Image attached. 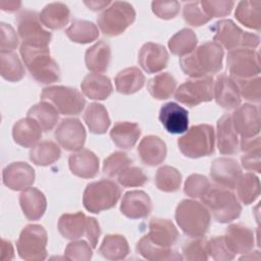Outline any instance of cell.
<instances>
[{"label": "cell", "instance_id": "7dc6e473", "mask_svg": "<svg viewBox=\"0 0 261 261\" xmlns=\"http://www.w3.org/2000/svg\"><path fill=\"white\" fill-rule=\"evenodd\" d=\"M182 259L190 261L207 260V240L204 237H195L187 240L182 245Z\"/></svg>", "mask_w": 261, "mask_h": 261}, {"label": "cell", "instance_id": "30bf717a", "mask_svg": "<svg viewBox=\"0 0 261 261\" xmlns=\"http://www.w3.org/2000/svg\"><path fill=\"white\" fill-rule=\"evenodd\" d=\"M41 100L50 103L56 110L64 115H76L86 105V99L80 91L64 86H51L41 93Z\"/></svg>", "mask_w": 261, "mask_h": 261}, {"label": "cell", "instance_id": "6da1fadb", "mask_svg": "<svg viewBox=\"0 0 261 261\" xmlns=\"http://www.w3.org/2000/svg\"><path fill=\"white\" fill-rule=\"evenodd\" d=\"M223 49L216 42L208 41L200 45L190 54L180 57L179 65L185 74L200 77L217 73L222 68Z\"/></svg>", "mask_w": 261, "mask_h": 261}, {"label": "cell", "instance_id": "680465c9", "mask_svg": "<svg viewBox=\"0 0 261 261\" xmlns=\"http://www.w3.org/2000/svg\"><path fill=\"white\" fill-rule=\"evenodd\" d=\"M0 48L1 51H12L18 46V37L14 29L5 22L0 23Z\"/></svg>", "mask_w": 261, "mask_h": 261}, {"label": "cell", "instance_id": "5b68a950", "mask_svg": "<svg viewBox=\"0 0 261 261\" xmlns=\"http://www.w3.org/2000/svg\"><path fill=\"white\" fill-rule=\"evenodd\" d=\"M58 230L67 240H77L86 236L93 249L97 247L101 229L98 221L86 216L83 212L65 213L59 217Z\"/></svg>", "mask_w": 261, "mask_h": 261}, {"label": "cell", "instance_id": "83f0119b", "mask_svg": "<svg viewBox=\"0 0 261 261\" xmlns=\"http://www.w3.org/2000/svg\"><path fill=\"white\" fill-rule=\"evenodd\" d=\"M19 204L24 216L29 220L40 219L47 208L45 195L36 188H28L19 195Z\"/></svg>", "mask_w": 261, "mask_h": 261}, {"label": "cell", "instance_id": "6f0895ef", "mask_svg": "<svg viewBox=\"0 0 261 261\" xmlns=\"http://www.w3.org/2000/svg\"><path fill=\"white\" fill-rule=\"evenodd\" d=\"M151 6L153 13L162 19L173 18L179 11L177 1H153Z\"/></svg>", "mask_w": 261, "mask_h": 261}, {"label": "cell", "instance_id": "ba28073f", "mask_svg": "<svg viewBox=\"0 0 261 261\" xmlns=\"http://www.w3.org/2000/svg\"><path fill=\"white\" fill-rule=\"evenodd\" d=\"M214 129L209 124L192 126L182 137L177 140L180 152L189 158L209 156L214 152Z\"/></svg>", "mask_w": 261, "mask_h": 261}, {"label": "cell", "instance_id": "bcb514c9", "mask_svg": "<svg viewBox=\"0 0 261 261\" xmlns=\"http://www.w3.org/2000/svg\"><path fill=\"white\" fill-rule=\"evenodd\" d=\"M181 184L180 172L171 166L160 167L155 175V185L158 190L166 193L176 192Z\"/></svg>", "mask_w": 261, "mask_h": 261}, {"label": "cell", "instance_id": "f907efd6", "mask_svg": "<svg viewBox=\"0 0 261 261\" xmlns=\"http://www.w3.org/2000/svg\"><path fill=\"white\" fill-rule=\"evenodd\" d=\"M211 184L208 178L202 174H191L184 187V191L186 195L191 198H202L210 189Z\"/></svg>", "mask_w": 261, "mask_h": 261}, {"label": "cell", "instance_id": "44dd1931", "mask_svg": "<svg viewBox=\"0 0 261 261\" xmlns=\"http://www.w3.org/2000/svg\"><path fill=\"white\" fill-rule=\"evenodd\" d=\"M225 244L232 254H248L255 245L254 231L241 223L230 224L223 236Z\"/></svg>", "mask_w": 261, "mask_h": 261}, {"label": "cell", "instance_id": "7bdbcfd3", "mask_svg": "<svg viewBox=\"0 0 261 261\" xmlns=\"http://www.w3.org/2000/svg\"><path fill=\"white\" fill-rule=\"evenodd\" d=\"M175 88L176 81L169 72L158 73L148 82V91L157 100L168 99L175 92Z\"/></svg>", "mask_w": 261, "mask_h": 261}, {"label": "cell", "instance_id": "f35d334b", "mask_svg": "<svg viewBox=\"0 0 261 261\" xmlns=\"http://www.w3.org/2000/svg\"><path fill=\"white\" fill-rule=\"evenodd\" d=\"M236 18L247 28L260 30L261 27V1H241L236 12Z\"/></svg>", "mask_w": 261, "mask_h": 261}, {"label": "cell", "instance_id": "7a4b0ae2", "mask_svg": "<svg viewBox=\"0 0 261 261\" xmlns=\"http://www.w3.org/2000/svg\"><path fill=\"white\" fill-rule=\"evenodd\" d=\"M19 52L27 69L38 83L49 85L60 80V68L48 47L21 45Z\"/></svg>", "mask_w": 261, "mask_h": 261}, {"label": "cell", "instance_id": "ac0fdd59", "mask_svg": "<svg viewBox=\"0 0 261 261\" xmlns=\"http://www.w3.org/2000/svg\"><path fill=\"white\" fill-rule=\"evenodd\" d=\"M2 180L7 188L13 191L25 190L35 181V170L27 162H12L4 167Z\"/></svg>", "mask_w": 261, "mask_h": 261}, {"label": "cell", "instance_id": "ee69618b", "mask_svg": "<svg viewBox=\"0 0 261 261\" xmlns=\"http://www.w3.org/2000/svg\"><path fill=\"white\" fill-rule=\"evenodd\" d=\"M198 39L190 29H182L173 35L168 41V47L172 54L179 57L186 56L196 49Z\"/></svg>", "mask_w": 261, "mask_h": 261}, {"label": "cell", "instance_id": "603a6c76", "mask_svg": "<svg viewBox=\"0 0 261 261\" xmlns=\"http://www.w3.org/2000/svg\"><path fill=\"white\" fill-rule=\"evenodd\" d=\"M152 210V202L148 194L143 191H128L124 194L120 204L121 213L130 219L147 217Z\"/></svg>", "mask_w": 261, "mask_h": 261}, {"label": "cell", "instance_id": "91938a15", "mask_svg": "<svg viewBox=\"0 0 261 261\" xmlns=\"http://www.w3.org/2000/svg\"><path fill=\"white\" fill-rule=\"evenodd\" d=\"M243 156L241 158L242 165L245 169L260 172L261 171V161H260V155H261V147L243 152Z\"/></svg>", "mask_w": 261, "mask_h": 261}, {"label": "cell", "instance_id": "e0dca14e", "mask_svg": "<svg viewBox=\"0 0 261 261\" xmlns=\"http://www.w3.org/2000/svg\"><path fill=\"white\" fill-rule=\"evenodd\" d=\"M241 175V166L232 158H217L212 162L210 167L211 178L217 186L225 189H234Z\"/></svg>", "mask_w": 261, "mask_h": 261}, {"label": "cell", "instance_id": "3957f363", "mask_svg": "<svg viewBox=\"0 0 261 261\" xmlns=\"http://www.w3.org/2000/svg\"><path fill=\"white\" fill-rule=\"evenodd\" d=\"M175 220L181 231L190 238L204 237L210 226V213L206 206L195 200H182L175 209Z\"/></svg>", "mask_w": 261, "mask_h": 261}, {"label": "cell", "instance_id": "60d3db41", "mask_svg": "<svg viewBox=\"0 0 261 261\" xmlns=\"http://www.w3.org/2000/svg\"><path fill=\"white\" fill-rule=\"evenodd\" d=\"M65 34L74 43L88 44L95 41L99 36L98 28L92 22L84 19H74L65 30Z\"/></svg>", "mask_w": 261, "mask_h": 261}, {"label": "cell", "instance_id": "8992f818", "mask_svg": "<svg viewBox=\"0 0 261 261\" xmlns=\"http://www.w3.org/2000/svg\"><path fill=\"white\" fill-rule=\"evenodd\" d=\"M121 196V190L114 181L110 179H100L87 185L84 196V207L92 213L114 207Z\"/></svg>", "mask_w": 261, "mask_h": 261}, {"label": "cell", "instance_id": "e575fe53", "mask_svg": "<svg viewBox=\"0 0 261 261\" xmlns=\"http://www.w3.org/2000/svg\"><path fill=\"white\" fill-rule=\"evenodd\" d=\"M83 117L90 132L93 134H105L110 126V118L108 112L102 104H89L84 112Z\"/></svg>", "mask_w": 261, "mask_h": 261}, {"label": "cell", "instance_id": "f5cc1de1", "mask_svg": "<svg viewBox=\"0 0 261 261\" xmlns=\"http://www.w3.org/2000/svg\"><path fill=\"white\" fill-rule=\"evenodd\" d=\"M182 16L185 21L193 27L203 25L210 20L201 8L200 1L185 3L182 7Z\"/></svg>", "mask_w": 261, "mask_h": 261}, {"label": "cell", "instance_id": "d6986e66", "mask_svg": "<svg viewBox=\"0 0 261 261\" xmlns=\"http://www.w3.org/2000/svg\"><path fill=\"white\" fill-rule=\"evenodd\" d=\"M216 103L226 109L233 110L241 104V95L234 80L225 73L219 74L214 82V97Z\"/></svg>", "mask_w": 261, "mask_h": 261}, {"label": "cell", "instance_id": "cb8c5ba5", "mask_svg": "<svg viewBox=\"0 0 261 261\" xmlns=\"http://www.w3.org/2000/svg\"><path fill=\"white\" fill-rule=\"evenodd\" d=\"M149 240L156 246L172 248L178 239V231L169 219L154 217L149 222Z\"/></svg>", "mask_w": 261, "mask_h": 261}, {"label": "cell", "instance_id": "681fc988", "mask_svg": "<svg viewBox=\"0 0 261 261\" xmlns=\"http://www.w3.org/2000/svg\"><path fill=\"white\" fill-rule=\"evenodd\" d=\"M132 164V159L123 152H114L109 155L103 163V172L109 176H117L121 171Z\"/></svg>", "mask_w": 261, "mask_h": 261}, {"label": "cell", "instance_id": "94428289", "mask_svg": "<svg viewBox=\"0 0 261 261\" xmlns=\"http://www.w3.org/2000/svg\"><path fill=\"white\" fill-rule=\"evenodd\" d=\"M14 257V251L13 246L10 241H7L5 239L1 240V260H11Z\"/></svg>", "mask_w": 261, "mask_h": 261}, {"label": "cell", "instance_id": "db71d44e", "mask_svg": "<svg viewBox=\"0 0 261 261\" xmlns=\"http://www.w3.org/2000/svg\"><path fill=\"white\" fill-rule=\"evenodd\" d=\"M92 246L86 241H73L67 245L64 256L67 260L88 261L92 258Z\"/></svg>", "mask_w": 261, "mask_h": 261}, {"label": "cell", "instance_id": "816d5d0a", "mask_svg": "<svg viewBox=\"0 0 261 261\" xmlns=\"http://www.w3.org/2000/svg\"><path fill=\"white\" fill-rule=\"evenodd\" d=\"M117 180L125 188L142 187L148 181V176L140 167L129 165L117 175Z\"/></svg>", "mask_w": 261, "mask_h": 261}, {"label": "cell", "instance_id": "7402d4cb", "mask_svg": "<svg viewBox=\"0 0 261 261\" xmlns=\"http://www.w3.org/2000/svg\"><path fill=\"white\" fill-rule=\"evenodd\" d=\"M159 120L169 134H182L188 130L189 112L182 106L168 102L160 108Z\"/></svg>", "mask_w": 261, "mask_h": 261}, {"label": "cell", "instance_id": "5bb4252c", "mask_svg": "<svg viewBox=\"0 0 261 261\" xmlns=\"http://www.w3.org/2000/svg\"><path fill=\"white\" fill-rule=\"evenodd\" d=\"M227 69L231 77L249 79L260 73L259 53L254 49L237 48L228 52Z\"/></svg>", "mask_w": 261, "mask_h": 261}, {"label": "cell", "instance_id": "4316f807", "mask_svg": "<svg viewBox=\"0 0 261 261\" xmlns=\"http://www.w3.org/2000/svg\"><path fill=\"white\" fill-rule=\"evenodd\" d=\"M166 144L157 136H147L142 139L138 147V154L141 161L148 166H155L162 163L166 157Z\"/></svg>", "mask_w": 261, "mask_h": 261}, {"label": "cell", "instance_id": "277c9868", "mask_svg": "<svg viewBox=\"0 0 261 261\" xmlns=\"http://www.w3.org/2000/svg\"><path fill=\"white\" fill-rule=\"evenodd\" d=\"M201 200L213 218L220 223L237 219L242 212V206L234 194L217 185L211 186Z\"/></svg>", "mask_w": 261, "mask_h": 261}, {"label": "cell", "instance_id": "4fadbf2b", "mask_svg": "<svg viewBox=\"0 0 261 261\" xmlns=\"http://www.w3.org/2000/svg\"><path fill=\"white\" fill-rule=\"evenodd\" d=\"M174 97L190 107L211 101L214 97V80L212 75L191 77L175 89Z\"/></svg>", "mask_w": 261, "mask_h": 261}, {"label": "cell", "instance_id": "7c38bea8", "mask_svg": "<svg viewBox=\"0 0 261 261\" xmlns=\"http://www.w3.org/2000/svg\"><path fill=\"white\" fill-rule=\"evenodd\" d=\"M47 231L40 224H29L21 230L16 242L17 253L23 260L35 261L47 258Z\"/></svg>", "mask_w": 261, "mask_h": 261}, {"label": "cell", "instance_id": "f6af8a7d", "mask_svg": "<svg viewBox=\"0 0 261 261\" xmlns=\"http://www.w3.org/2000/svg\"><path fill=\"white\" fill-rule=\"evenodd\" d=\"M234 189H237V195L239 197V200L243 204L249 205L253 203L260 195L259 178L252 172L242 174Z\"/></svg>", "mask_w": 261, "mask_h": 261}, {"label": "cell", "instance_id": "74e56055", "mask_svg": "<svg viewBox=\"0 0 261 261\" xmlns=\"http://www.w3.org/2000/svg\"><path fill=\"white\" fill-rule=\"evenodd\" d=\"M99 253L107 260H121L129 253L126 239L120 234H107L99 248Z\"/></svg>", "mask_w": 261, "mask_h": 261}, {"label": "cell", "instance_id": "2e32d148", "mask_svg": "<svg viewBox=\"0 0 261 261\" xmlns=\"http://www.w3.org/2000/svg\"><path fill=\"white\" fill-rule=\"evenodd\" d=\"M230 117L236 132L242 138L258 136L260 132V113L257 106L252 104L239 106Z\"/></svg>", "mask_w": 261, "mask_h": 261}, {"label": "cell", "instance_id": "9a60e30c", "mask_svg": "<svg viewBox=\"0 0 261 261\" xmlns=\"http://www.w3.org/2000/svg\"><path fill=\"white\" fill-rule=\"evenodd\" d=\"M57 143L67 151H80L86 142V129L77 118H64L54 133Z\"/></svg>", "mask_w": 261, "mask_h": 261}, {"label": "cell", "instance_id": "be15d7a7", "mask_svg": "<svg viewBox=\"0 0 261 261\" xmlns=\"http://www.w3.org/2000/svg\"><path fill=\"white\" fill-rule=\"evenodd\" d=\"M84 3L89 7V9L97 11V10L105 9L107 6L110 5L111 2L110 1H85Z\"/></svg>", "mask_w": 261, "mask_h": 261}, {"label": "cell", "instance_id": "836d02e7", "mask_svg": "<svg viewBox=\"0 0 261 261\" xmlns=\"http://www.w3.org/2000/svg\"><path fill=\"white\" fill-rule=\"evenodd\" d=\"M114 82L118 93L130 95L144 87L145 76L138 67H127L116 74Z\"/></svg>", "mask_w": 261, "mask_h": 261}, {"label": "cell", "instance_id": "d4e9b609", "mask_svg": "<svg viewBox=\"0 0 261 261\" xmlns=\"http://www.w3.org/2000/svg\"><path fill=\"white\" fill-rule=\"evenodd\" d=\"M68 166L74 175L82 178H92L99 171V159L94 152L84 149L68 157Z\"/></svg>", "mask_w": 261, "mask_h": 261}, {"label": "cell", "instance_id": "ffe728a7", "mask_svg": "<svg viewBox=\"0 0 261 261\" xmlns=\"http://www.w3.org/2000/svg\"><path fill=\"white\" fill-rule=\"evenodd\" d=\"M168 52L164 46L156 43H146L138 55V62L148 73H156L167 66Z\"/></svg>", "mask_w": 261, "mask_h": 261}, {"label": "cell", "instance_id": "11a10c76", "mask_svg": "<svg viewBox=\"0 0 261 261\" xmlns=\"http://www.w3.org/2000/svg\"><path fill=\"white\" fill-rule=\"evenodd\" d=\"M207 252L214 260L224 261L234 258V254L227 248L223 236H216L207 241Z\"/></svg>", "mask_w": 261, "mask_h": 261}, {"label": "cell", "instance_id": "c3c4849f", "mask_svg": "<svg viewBox=\"0 0 261 261\" xmlns=\"http://www.w3.org/2000/svg\"><path fill=\"white\" fill-rule=\"evenodd\" d=\"M241 98L247 101L259 103L261 98V79L260 75H256L249 79H234Z\"/></svg>", "mask_w": 261, "mask_h": 261}, {"label": "cell", "instance_id": "d590c367", "mask_svg": "<svg viewBox=\"0 0 261 261\" xmlns=\"http://www.w3.org/2000/svg\"><path fill=\"white\" fill-rule=\"evenodd\" d=\"M137 252L145 259L152 261L163 260H181L182 257L172 248H162L154 245L149 238L144 236L137 244Z\"/></svg>", "mask_w": 261, "mask_h": 261}, {"label": "cell", "instance_id": "8fae6325", "mask_svg": "<svg viewBox=\"0 0 261 261\" xmlns=\"http://www.w3.org/2000/svg\"><path fill=\"white\" fill-rule=\"evenodd\" d=\"M17 33L22 42L21 45L32 47H48L52 34L42 27L40 14L34 10L25 9L15 18Z\"/></svg>", "mask_w": 261, "mask_h": 261}, {"label": "cell", "instance_id": "9f6ffc18", "mask_svg": "<svg viewBox=\"0 0 261 261\" xmlns=\"http://www.w3.org/2000/svg\"><path fill=\"white\" fill-rule=\"evenodd\" d=\"M201 8L204 13L211 19L212 17H221L230 13L234 2L221 0V1H200Z\"/></svg>", "mask_w": 261, "mask_h": 261}, {"label": "cell", "instance_id": "d6a6232c", "mask_svg": "<svg viewBox=\"0 0 261 261\" xmlns=\"http://www.w3.org/2000/svg\"><path fill=\"white\" fill-rule=\"evenodd\" d=\"M70 11L68 7L61 2L47 4L40 13V20L43 25L51 30H60L65 27L69 20Z\"/></svg>", "mask_w": 261, "mask_h": 261}, {"label": "cell", "instance_id": "4dcf8cb0", "mask_svg": "<svg viewBox=\"0 0 261 261\" xmlns=\"http://www.w3.org/2000/svg\"><path fill=\"white\" fill-rule=\"evenodd\" d=\"M140 136V126L137 123L129 121H118L110 130V138L112 142L118 148L124 150H130L135 147Z\"/></svg>", "mask_w": 261, "mask_h": 261}, {"label": "cell", "instance_id": "ab89813d", "mask_svg": "<svg viewBox=\"0 0 261 261\" xmlns=\"http://www.w3.org/2000/svg\"><path fill=\"white\" fill-rule=\"evenodd\" d=\"M61 152L54 142L42 141L32 147L30 151V160L39 166H48L60 158Z\"/></svg>", "mask_w": 261, "mask_h": 261}, {"label": "cell", "instance_id": "9c48e42d", "mask_svg": "<svg viewBox=\"0 0 261 261\" xmlns=\"http://www.w3.org/2000/svg\"><path fill=\"white\" fill-rule=\"evenodd\" d=\"M211 31L214 33V41L229 51L237 48L255 49L260 42L258 35L244 32L230 19H221L215 22L211 27Z\"/></svg>", "mask_w": 261, "mask_h": 261}, {"label": "cell", "instance_id": "52a82bcc", "mask_svg": "<svg viewBox=\"0 0 261 261\" xmlns=\"http://www.w3.org/2000/svg\"><path fill=\"white\" fill-rule=\"evenodd\" d=\"M136 18V11L132 4L124 1L111 2L97 17L100 31L108 37L122 34Z\"/></svg>", "mask_w": 261, "mask_h": 261}, {"label": "cell", "instance_id": "6125c7cd", "mask_svg": "<svg viewBox=\"0 0 261 261\" xmlns=\"http://www.w3.org/2000/svg\"><path fill=\"white\" fill-rule=\"evenodd\" d=\"M21 6L20 1H0V7L3 11L13 12L19 9Z\"/></svg>", "mask_w": 261, "mask_h": 261}, {"label": "cell", "instance_id": "484cf974", "mask_svg": "<svg viewBox=\"0 0 261 261\" xmlns=\"http://www.w3.org/2000/svg\"><path fill=\"white\" fill-rule=\"evenodd\" d=\"M216 140L218 151L221 154L232 155L238 152L239 138L230 115L225 114L218 119L216 124Z\"/></svg>", "mask_w": 261, "mask_h": 261}, {"label": "cell", "instance_id": "b9f144b4", "mask_svg": "<svg viewBox=\"0 0 261 261\" xmlns=\"http://www.w3.org/2000/svg\"><path fill=\"white\" fill-rule=\"evenodd\" d=\"M0 68L1 76L8 82H18L24 76V67L13 51H1Z\"/></svg>", "mask_w": 261, "mask_h": 261}, {"label": "cell", "instance_id": "8d00e7d4", "mask_svg": "<svg viewBox=\"0 0 261 261\" xmlns=\"http://www.w3.org/2000/svg\"><path fill=\"white\" fill-rule=\"evenodd\" d=\"M27 116L35 120L44 132L51 130L58 122L59 112L50 103L42 101L32 106Z\"/></svg>", "mask_w": 261, "mask_h": 261}, {"label": "cell", "instance_id": "f1b7e54d", "mask_svg": "<svg viewBox=\"0 0 261 261\" xmlns=\"http://www.w3.org/2000/svg\"><path fill=\"white\" fill-rule=\"evenodd\" d=\"M81 88L84 95L93 100H105L113 91L109 77L98 72L87 74L81 84Z\"/></svg>", "mask_w": 261, "mask_h": 261}, {"label": "cell", "instance_id": "1f68e13d", "mask_svg": "<svg viewBox=\"0 0 261 261\" xmlns=\"http://www.w3.org/2000/svg\"><path fill=\"white\" fill-rule=\"evenodd\" d=\"M111 60L110 46L103 40L91 46L85 54L86 66L93 72H104L107 70Z\"/></svg>", "mask_w": 261, "mask_h": 261}, {"label": "cell", "instance_id": "f546056e", "mask_svg": "<svg viewBox=\"0 0 261 261\" xmlns=\"http://www.w3.org/2000/svg\"><path fill=\"white\" fill-rule=\"evenodd\" d=\"M43 129L30 117L16 121L12 127V137L14 142L24 148L34 147L42 138Z\"/></svg>", "mask_w": 261, "mask_h": 261}]
</instances>
